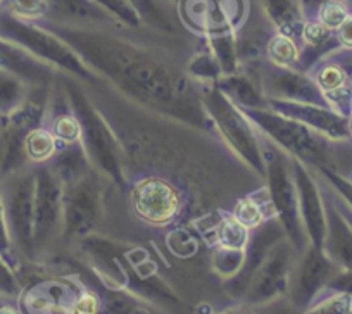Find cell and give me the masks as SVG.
Listing matches in <instances>:
<instances>
[{
    "mask_svg": "<svg viewBox=\"0 0 352 314\" xmlns=\"http://www.w3.org/2000/svg\"><path fill=\"white\" fill-rule=\"evenodd\" d=\"M300 59V47L287 33H276L266 43V63L276 67H292L297 69Z\"/></svg>",
    "mask_w": 352,
    "mask_h": 314,
    "instance_id": "cell-23",
    "label": "cell"
},
{
    "mask_svg": "<svg viewBox=\"0 0 352 314\" xmlns=\"http://www.w3.org/2000/svg\"><path fill=\"white\" fill-rule=\"evenodd\" d=\"M285 237L287 233L278 218L268 219L257 228L250 229V238L245 247V261H243L242 269L239 271V275L225 282V290L233 299L242 300V297L245 295L247 287L252 282L254 275L259 269V266L263 265L266 256Z\"/></svg>",
    "mask_w": 352,
    "mask_h": 314,
    "instance_id": "cell-14",
    "label": "cell"
},
{
    "mask_svg": "<svg viewBox=\"0 0 352 314\" xmlns=\"http://www.w3.org/2000/svg\"><path fill=\"white\" fill-rule=\"evenodd\" d=\"M266 106L270 111L282 116L290 117L294 121L306 124L320 133L327 135L331 140L349 142V120L340 116L330 107L316 106V104H302V102H287V100H273L266 99Z\"/></svg>",
    "mask_w": 352,
    "mask_h": 314,
    "instance_id": "cell-15",
    "label": "cell"
},
{
    "mask_svg": "<svg viewBox=\"0 0 352 314\" xmlns=\"http://www.w3.org/2000/svg\"><path fill=\"white\" fill-rule=\"evenodd\" d=\"M318 177H320V178H321V181H323L324 188H327L328 195H330L331 202H333V204H335V208H337V211H338V212H340V214H342V218H344V219H345V221H347V225H349V226H351V229H352V209H351V208H349V205H347V204H345V202H344V201H342V199H340V197H338V195H337V194H335V192H333V190H331V188H330V185H328V183H327V181H324V180H323V177H321V175H320V173H318Z\"/></svg>",
    "mask_w": 352,
    "mask_h": 314,
    "instance_id": "cell-34",
    "label": "cell"
},
{
    "mask_svg": "<svg viewBox=\"0 0 352 314\" xmlns=\"http://www.w3.org/2000/svg\"><path fill=\"white\" fill-rule=\"evenodd\" d=\"M299 311L290 304V300L287 297L278 300H273L268 304H257V306H250V304H242L239 307H233V309L219 311V313H211V314H297Z\"/></svg>",
    "mask_w": 352,
    "mask_h": 314,
    "instance_id": "cell-27",
    "label": "cell"
},
{
    "mask_svg": "<svg viewBox=\"0 0 352 314\" xmlns=\"http://www.w3.org/2000/svg\"><path fill=\"white\" fill-rule=\"evenodd\" d=\"M124 199L131 214L147 226L154 228H187L195 225L202 214L194 199L175 181L157 175H140L126 180Z\"/></svg>",
    "mask_w": 352,
    "mask_h": 314,
    "instance_id": "cell-3",
    "label": "cell"
},
{
    "mask_svg": "<svg viewBox=\"0 0 352 314\" xmlns=\"http://www.w3.org/2000/svg\"><path fill=\"white\" fill-rule=\"evenodd\" d=\"M292 159V175L297 188V202H299V214L306 229L307 240L314 247L323 249L327 238V205H324L323 192L320 181L309 166Z\"/></svg>",
    "mask_w": 352,
    "mask_h": 314,
    "instance_id": "cell-13",
    "label": "cell"
},
{
    "mask_svg": "<svg viewBox=\"0 0 352 314\" xmlns=\"http://www.w3.org/2000/svg\"><path fill=\"white\" fill-rule=\"evenodd\" d=\"M263 155L266 166V187L276 209V216L282 221L287 238L294 244L297 252H302L309 245L302 219L299 214L297 188L292 175V159L282 147L263 135Z\"/></svg>",
    "mask_w": 352,
    "mask_h": 314,
    "instance_id": "cell-7",
    "label": "cell"
},
{
    "mask_svg": "<svg viewBox=\"0 0 352 314\" xmlns=\"http://www.w3.org/2000/svg\"><path fill=\"white\" fill-rule=\"evenodd\" d=\"M299 254L289 238H282L259 266L240 302L257 306L287 297L290 275Z\"/></svg>",
    "mask_w": 352,
    "mask_h": 314,
    "instance_id": "cell-10",
    "label": "cell"
},
{
    "mask_svg": "<svg viewBox=\"0 0 352 314\" xmlns=\"http://www.w3.org/2000/svg\"><path fill=\"white\" fill-rule=\"evenodd\" d=\"M316 173H320L323 180L330 185L331 190L352 209V178H347L344 175L333 173V171L328 170H316Z\"/></svg>",
    "mask_w": 352,
    "mask_h": 314,
    "instance_id": "cell-30",
    "label": "cell"
},
{
    "mask_svg": "<svg viewBox=\"0 0 352 314\" xmlns=\"http://www.w3.org/2000/svg\"><path fill=\"white\" fill-rule=\"evenodd\" d=\"M323 2H327V0H302V4L306 9H314V11H318V8H320ZM344 2H351V0H344Z\"/></svg>",
    "mask_w": 352,
    "mask_h": 314,
    "instance_id": "cell-35",
    "label": "cell"
},
{
    "mask_svg": "<svg viewBox=\"0 0 352 314\" xmlns=\"http://www.w3.org/2000/svg\"><path fill=\"white\" fill-rule=\"evenodd\" d=\"M316 178L320 181L324 205H327V238H324L323 251L338 268L352 271V229L331 202L321 178Z\"/></svg>",
    "mask_w": 352,
    "mask_h": 314,
    "instance_id": "cell-17",
    "label": "cell"
},
{
    "mask_svg": "<svg viewBox=\"0 0 352 314\" xmlns=\"http://www.w3.org/2000/svg\"><path fill=\"white\" fill-rule=\"evenodd\" d=\"M328 107L340 116L352 114V82L345 67L333 56L324 57L309 71Z\"/></svg>",
    "mask_w": 352,
    "mask_h": 314,
    "instance_id": "cell-16",
    "label": "cell"
},
{
    "mask_svg": "<svg viewBox=\"0 0 352 314\" xmlns=\"http://www.w3.org/2000/svg\"><path fill=\"white\" fill-rule=\"evenodd\" d=\"M171 2H176V0H171Z\"/></svg>",
    "mask_w": 352,
    "mask_h": 314,
    "instance_id": "cell-38",
    "label": "cell"
},
{
    "mask_svg": "<svg viewBox=\"0 0 352 314\" xmlns=\"http://www.w3.org/2000/svg\"><path fill=\"white\" fill-rule=\"evenodd\" d=\"M335 36L342 50H352V12L345 18V21L335 30Z\"/></svg>",
    "mask_w": 352,
    "mask_h": 314,
    "instance_id": "cell-33",
    "label": "cell"
},
{
    "mask_svg": "<svg viewBox=\"0 0 352 314\" xmlns=\"http://www.w3.org/2000/svg\"><path fill=\"white\" fill-rule=\"evenodd\" d=\"M111 185L96 168L64 183V242L76 244L81 238L100 233L107 221Z\"/></svg>",
    "mask_w": 352,
    "mask_h": 314,
    "instance_id": "cell-4",
    "label": "cell"
},
{
    "mask_svg": "<svg viewBox=\"0 0 352 314\" xmlns=\"http://www.w3.org/2000/svg\"><path fill=\"white\" fill-rule=\"evenodd\" d=\"M80 83L120 144L124 183L140 175L168 178L190 194L202 218L230 211L240 197L266 185L219 131L140 106L106 80Z\"/></svg>",
    "mask_w": 352,
    "mask_h": 314,
    "instance_id": "cell-1",
    "label": "cell"
},
{
    "mask_svg": "<svg viewBox=\"0 0 352 314\" xmlns=\"http://www.w3.org/2000/svg\"><path fill=\"white\" fill-rule=\"evenodd\" d=\"M0 130H2V116H0Z\"/></svg>",
    "mask_w": 352,
    "mask_h": 314,
    "instance_id": "cell-37",
    "label": "cell"
},
{
    "mask_svg": "<svg viewBox=\"0 0 352 314\" xmlns=\"http://www.w3.org/2000/svg\"><path fill=\"white\" fill-rule=\"evenodd\" d=\"M239 109L256 124L264 137L275 142L297 161L313 170H328L347 177L345 168L349 166V159L345 150L352 147V140H331L327 135L270 109Z\"/></svg>",
    "mask_w": 352,
    "mask_h": 314,
    "instance_id": "cell-2",
    "label": "cell"
},
{
    "mask_svg": "<svg viewBox=\"0 0 352 314\" xmlns=\"http://www.w3.org/2000/svg\"><path fill=\"white\" fill-rule=\"evenodd\" d=\"M0 38L26 50L50 66L67 71L80 82L97 83L102 80L81 60V57L71 47H66L59 36L40 25H33L32 21H23L4 9H0Z\"/></svg>",
    "mask_w": 352,
    "mask_h": 314,
    "instance_id": "cell-5",
    "label": "cell"
},
{
    "mask_svg": "<svg viewBox=\"0 0 352 314\" xmlns=\"http://www.w3.org/2000/svg\"><path fill=\"white\" fill-rule=\"evenodd\" d=\"M85 283L73 276H43L23 287L18 297L21 314H76Z\"/></svg>",
    "mask_w": 352,
    "mask_h": 314,
    "instance_id": "cell-11",
    "label": "cell"
},
{
    "mask_svg": "<svg viewBox=\"0 0 352 314\" xmlns=\"http://www.w3.org/2000/svg\"><path fill=\"white\" fill-rule=\"evenodd\" d=\"M64 183L49 163L35 166V219L33 244L36 261L63 240Z\"/></svg>",
    "mask_w": 352,
    "mask_h": 314,
    "instance_id": "cell-9",
    "label": "cell"
},
{
    "mask_svg": "<svg viewBox=\"0 0 352 314\" xmlns=\"http://www.w3.org/2000/svg\"><path fill=\"white\" fill-rule=\"evenodd\" d=\"M12 252H14V249H12L11 237H9L8 223H6L4 202H2V175H0V254L12 259Z\"/></svg>",
    "mask_w": 352,
    "mask_h": 314,
    "instance_id": "cell-31",
    "label": "cell"
},
{
    "mask_svg": "<svg viewBox=\"0 0 352 314\" xmlns=\"http://www.w3.org/2000/svg\"><path fill=\"white\" fill-rule=\"evenodd\" d=\"M349 14H351L349 2H344V0H327V2H323L318 8L316 19L323 23L327 28H330L331 32H335L345 21Z\"/></svg>",
    "mask_w": 352,
    "mask_h": 314,
    "instance_id": "cell-28",
    "label": "cell"
},
{
    "mask_svg": "<svg viewBox=\"0 0 352 314\" xmlns=\"http://www.w3.org/2000/svg\"><path fill=\"white\" fill-rule=\"evenodd\" d=\"M60 148L59 142L52 135V131L45 126L33 128L25 137V154L30 166H38V164H47L56 157L57 150Z\"/></svg>",
    "mask_w": 352,
    "mask_h": 314,
    "instance_id": "cell-22",
    "label": "cell"
},
{
    "mask_svg": "<svg viewBox=\"0 0 352 314\" xmlns=\"http://www.w3.org/2000/svg\"><path fill=\"white\" fill-rule=\"evenodd\" d=\"M85 276L92 282V289L99 293L100 302H102V314H166L159 304L142 299L126 290L109 289L102 285L90 269H87Z\"/></svg>",
    "mask_w": 352,
    "mask_h": 314,
    "instance_id": "cell-19",
    "label": "cell"
},
{
    "mask_svg": "<svg viewBox=\"0 0 352 314\" xmlns=\"http://www.w3.org/2000/svg\"><path fill=\"white\" fill-rule=\"evenodd\" d=\"M230 212L249 229L257 228L272 218H278L266 185L240 197L230 209Z\"/></svg>",
    "mask_w": 352,
    "mask_h": 314,
    "instance_id": "cell-20",
    "label": "cell"
},
{
    "mask_svg": "<svg viewBox=\"0 0 352 314\" xmlns=\"http://www.w3.org/2000/svg\"><path fill=\"white\" fill-rule=\"evenodd\" d=\"M202 102L214 121L216 128L230 147L266 180L263 155V133L256 124L221 92L212 85H202Z\"/></svg>",
    "mask_w": 352,
    "mask_h": 314,
    "instance_id": "cell-6",
    "label": "cell"
},
{
    "mask_svg": "<svg viewBox=\"0 0 352 314\" xmlns=\"http://www.w3.org/2000/svg\"><path fill=\"white\" fill-rule=\"evenodd\" d=\"M243 261H245V251H242V249L214 247L211 256L212 269H214L219 278H223V282L232 280L233 276L239 275Z\"/></svg>",
    "mask_w": 352,
    "mask_h": 314,
    "instance_id": "cell-25",
    "label": "cell"
},
{
    "mask_svg": "<svg viewBox=\"0 0 352 314\" xmlns=\"http://www.w3.org/2000/svg\"><path fill=\"white\" fill-rule=\"evenodd\" d=\"M236 0H187V19L202 32L223 33L233 25Z\"/></svg>",
    "mask_w": 352,
    "mask_h": 314,
    "instance_id": "cell-18",
    "label": "cell"
},
{
    "mask_svg": "<svg viewBox=\"0 0 352 314\" xmlns=\"http://www.w3.org/2000/svg\"><path fill=\"white\" fill-rule=\"evenodd\" d=\"M338 271L340 268L328 258L323 249L309 244L294 265L287 299L299 313H302L324 292L328 282Z\"/></svg>",
    "mask_w": 352,
    "mask_h": 314,
    "instance_id": "cell-12",
    "label": "cell"
},
{
    "mask_svg": "<svg viewBox=\"0 0 352 314\" xmlns=\"http://www.w3.org/2000/svg\"><path fill=\"white\" fill-rule=\"evenodd\" d=\"M249 238L250 229L243 226L232 212L221 209V211L216 212L214 226H212V229L204 240L209 245H214V247L242 249V251H245Z\"/></svg>",
    "mask_w": 352,
    "mask_h": 314,
    "instance_id": "cell-21",
    "label": "cell"
},
{
    "mask_svg": "<svg viewBox=\"0 0 352 314\" xmlns=\"http://www.w3.org/2000/svg\"><path fill=\"white\" fill-rule=\"evenodd\" d=\"M299 314H352V297L342 292H328Z\"/></svg>",
    "mask_w": 352,
    "mask_h": 314,
    "instance_id": "cell-26",
    "label": "cell"
},
{
    "mask_svg": "<svg viewBox=\"0 0 352 314\" xmlns=\"http://www.w3.org/2000/svg\"><path fill=\"white\" fill-rule=\"evenodd\" d=\"M324 292H342L352 297V271L340 269V271L328 282Z\"/></svg>",
    "mask_w": 352,
    "mask_h": 314,
    "instance_id": "cell-32",
    "label": "cell"
},
{
    "mask_svg": "<svg viewBox=\"0 0 352 314\" xmlns=\"http://www.w3.org/2000/svg\"><path fill=\"white\" fill-rule=\"evenodd\" d=\"M0 314H21V313H19V307L11 306V304H6V306H0Z\"/></svg>",
    "mask_w": 352,
    "mask_h": 314,
    "instance_id": "cell-36",
    "label": "cell"
},
{
    "mask_svg": "<svg viewBox=\"0 0 352 314\" xmlns=\"http://www.w3.org/2000/svg\"><path fill=\"white\" fill-rule=\"evenodd\" d=\"M21 290L23 283L16 273L14 262L4 254H0V295L18 299Z\"/></svg>",
    "mask_w": 352,
    "mask_h": 314,
    "instance_id": "cell-29",
    "label": "cell"
},
{
    "mask_svg": "<svg viewBox=\"0 0 352 314\" xmlns=\"http://www.w3.org/2000/svg\"><path fill=\"white\" fill-rule=\"evenodd\" d=\"M2 202L12 249L25 259L35 262V166L23 168L2 178Z\"/></svg>",
    "mask_w": 352,
    "mask_h": 314,
    "instance_id": "cell-8",
    "label": "cell"
},
{
    "mask_svg": "<svg viewBox=\"0 0 352 314\" xmlns=\"http://www.w3.org/2000/svg\"><path fill=\"white\" fill-rule=\"evenodd\" d=\"M32 87L16 74L0 69V116H9L18 109Z\"/></svg>",
    "mask_w": 352,
    "mask_h": 314,
    "instance_id": "cell-24",
    "label": "cell"
}]
</instances>
